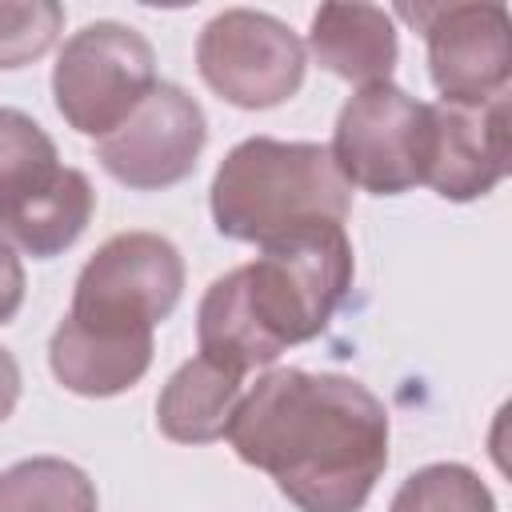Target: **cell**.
Masks as SVG:
<instances>
[{
    "label": "cell",
    "instance_id": "7a4b0ae2",
    "mask_svg": "<svg viewBox=\"0 0 512 512\" xmlns=\"http://www.w3.org/2000/svg\"><path fill=\"white\" fill-rule=\"evenodd\" d=\"M208 204L220 236L264 244L304 224H344L352 188L328 144L248 136L220 160Z\"/></svg>",
    "mask_w": 512,
    "mask_h": 512
},
{
    "label": "cell",
    "instance_id": "e0dca14e",
    "mask_svg": "<svg viewBox=\"0 0 512 512\" xmlns=\"http://www.w3.org/2000/svg\"><path fill=\"white\" fill-rule=\"evenodd\" d=\"M52 136L24 112L0 108V220L60 172Z\"/></svg>",
    "mask_w": 512,
    "mask_h": 512
},
{
    "label": "cell",
    "instance_id": "8fae6325",
    "mask_svg": "<svg viewBox=\"0 0 512 512\" xmlns=\"http://www.w3.org/2000/svg\"><path fill=\"white\" fill-rule=\"evenodd\" d=\"M308 48L320 68L360 88L388 80L400 56L392 12L376 4H320L312 12Z\"/></svg>",
    "mask_w": 512,
    "mask_h": 512
},
{
    "label": "cell",
    "instance_id": "5bb4252c",
    "mask_svg": "<svg viewBox=\"0 0 512 512\" xmlns=\"http://www.w3.org/2000/svg\"><path fill=\"white\" fill-rule=\"evenodd\" d=\"M196 344H200V356L236 372V376H248L256 368H268L280 360V348L256 328L252 312H248V300H244V280H240V268L216 276L208 284V292L200 296V308H196Z\"/></svg>",
    "mask_w": 512,
    "mask_h": 512
},
{
    "label": "cell",
    "instance_id": "2e32d148",
    "mask_svg": "<svg viewBox=\"0 0 512 512\" xmlns=\"http://www.w3.org/2000/svg\"><path fill=\"white\" fill-rule=\"evenodd\" d=\"M0 512H100V500L72 460L32 456L0 472Z\"/></svg>",
    "mask_w": 512,
    "mask_h": 512
},
{
    "label": "cell",
    "instance_id": "6da1fadb",
    "mask_svg": "<svg viewBox=\"0 0 512 512\" xmlns=\"http://www.w3.org/2000/svg\"><path fill=\"white\" fill-rule=\"evenodd\" d=\"M224 436L300 512H360L388 468V408L340 372H264Z\"/></svg>",
    "mask_w": 512,
    "mask_h": 512
},
{
    "label": "cell",
    "instance_id": "9a60e30c",
    "mask_svg": "<svg viewBox=\"0 0 512 512\" xmlns=\"http://www.w3.org/2000/svg\"><path fill=\"white\" fill-rule=\"evenodd\" d=\"M48 364L52 376L76 392V396H120L128 392L152 364V344H112V340H92L76 332L72 324H56L48 340Z\"/></svg>",
    "mask_w": 512,
    "mask_h": 512
},
{
    "label": "cell",
    "instance_id": "277c9868",
    "mask_svg": "<svg viewBox=\"0 0 512 512\" xmlns=\"http://www.w3.org/2000/svg\"><path fill=\"white\" fill-rule=\"evenodd\" d=\"M184 292V256L160 232H116L76 276L64 324L92 340L152 344Z\"/></svg>",
    "mask_w": 512,
    "mask_h": 512
},
{
    "label": "cell",
    "instance_id": "8992f818",
    "mask_svg": "<svg viewBox=\"0 0 512 512\" xmlns=\"http://www.w3.org/2000/svg\"><path fill=\"white\" fill-rule=\"evenodd\" d=\"M432 144V112L400 84L380 80L356 88L332 128V164L348 180V188H364L372 196H400L424 184Z\"/></svg>",
    "mask_w": 512,
    "mask_h": 512
},
{
    "label": "cell",
    "instance_id": "4fadbf2b",
    "mask_svg": "<svg viewBox=\"0 0 512 512\" xmlns=\"http://www.w3.org/2000/svg\"><path fill=\"white\" fill-rule=\"evenodd\" d=\"M92 212H96V192L88 176L80 168H60L52 184H44L36 196H28L20 208H12L0 220V240L36 260H48L84 236Z\"/></svg>",
    "mask_w": 512,
    "mask_h": 512
},
{
    "label": "cell",
    "instance_id": "9c48e42d",
    "mask_svg": "<svg viewBox=\"0 0 512 512\" xmlns=\"http://www.w3.org/2000/svg\"><path fill=\"white\" fill-rule=\"evenodd\" d=\"M204 144V108L180 84L156 80V88L132 108V116L116 132L96 140V160L124 188L156 192L192 176Z\"/></svg>",
    "mask_w": 512,
    "mask_h": 512
},
{
    "label": "cell",
    "instance_id": "ba28073f",
    "mask_svg": "<svg viewBox=\"0 0 512 512\" xmlns=\"http://www.w3.org/2000/svg\"><path fill=\"white\" fill-rule=\"evenodd\" d=\"M428 44V72L444 104H480L508 92L512 20L496 0L396 8Z\"/></svg>",
    "mask_w": 512,
    "mask_h": 512
},
{
    "label": "cell",
    "instance_id": "7c38bea8",
    "mask_svg": "<svg viewBox=\"0 0 512 512\" xmlns=\"http://www.w3.org/2000/svg\"><path fill=\"white\" fill-rule=\"evenodd\" d=\"M240 396H244V376L204 356H192L160 388L156 424L176 444H212L228 432Z\"/></svg>",
    "mask_w": 512,
    "mask_h": 512
},
{
    "label": "cell",
    "instance_id": "3957f363",
    "mask_svg": "<svg viewBox=\"0 0 512 512\" xmlns=\"http://www.w3.org/2000/svg\"><path fill=\"white\" fill-rule=\"evenodd\" d=\"M352 240L344 224H304L260 244L252 264H240L244 300L256 328L284 352L316 340L352 288Z\"/></svg>",
    "mask_w": 512,
    "mask_h": 512
},
{
    "label": "cell",
    "instance_id": "ffe728a7",
    "mask_svg": "<svg viewBox=\"0 0 512 512\" xmlns=\"http://www.w3.org/2000/svg\"><path fill=\"white\" fill-rule=\"evenodd\" d=\"M24 304V264L16 248L0 240V324H8Z\"/></svg>",
    "mask_w": 512,
    "mask_h": 512
},
{
    "label": "cell",
    "instance_id": "30bf717a",
    "mask_svg": "<svg viewBox=\"0 0 512 512\" xmlns=\"http://www.w3.org/2000/svg\"><path fill=\"white\" fill-rule=\"evenodd\" d=\"M508 108L512 96L500 92L480 104H428L432 112V144L424 184L444 200H476L488 196L508 176Z\"/></svg>",
    "mask_w": 512,
    "mask_h": 512
},
{
    "label": "cell",
    "instance_id": "44dd1931",
    "mask_svg": "<svg viewBox=\"0 0 512 512\" xmlns=\"http://www.w3.org/2000/svg\"><path fill=\"white\" fill-rule=\"evenodd\" d=\"M16 400H20V364L8 348H0V424L12 416Z\"/></svg>",
    "mask_w": 512,
    "mask_h": 512
},
{
    "label": "cell",
    "instance_id": "ac0fdd59",
    "mask_svg": "<svg viewBox=\"0 0 512 512\" xmlns=\"http://www.w3.org/2000/svg\"><path fill=\"white\" fill-rule=\"evenodd\" d=\"M388 512H496L488 484L468 464H424L392 496Z\"/></svg>",
    "mask_w": 512,
    "mask_h": 512
},
{
    "label": "cell",
    "instance_id": "d6986e66",
    "mask_svg": "<svg viewBox=\"0 0 512 512\" xmlns=\"http://www.w3.org/2000/svg\"><path fill=\"white\" fill-rule=\"evenodd\" d=\"M64 28L56 0H0V68H24L40 60Z\"/></svg>",
    "mask_w": 512,
    "mask_h": 512
},
{
    "label": "cell",
    "instance_id": "52a82bcc",
    "mask_svg": "<svg viewBox=\"0 0 512 512\" xmlns=\"http://www.w3.org/2000/svg\"><path fill=\"white\" fill-rule=\"evenodd\" d=\"M196 68L220 100L256 112L300 92L308 48L284 20L268 12L224 8L200 28Z\"/></svg>",
    "mask_w": 512,
    "mask_h": 512
},
{
    "label": "cell",
    "instance_id": "5b68a950",
    "mask_svg": "<svg viewBox=\"0 0 512 512\" xmlns=\"http://www.w3.org/2000/svg\"><path fill=\"white\" fill-rule=\"evenodd\" d=\"M152 88L156 52L120 20H92L72 32L52 68L56 112L68 120V128L96 140L116 132Z\"/></svg>",
    "mask_w": 512,
    "mask_h": 512
}]
</instances>
